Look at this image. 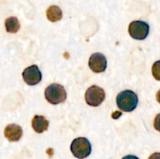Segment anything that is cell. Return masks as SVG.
<instances>
[{
	"label": "cell",
	"mask_w": 160,
	"mask_h": 159,
	"mask_svg": "<svg viewBox=\"0 0 160 159\" xmlns=\"http://www.w3.org/2000/svg\"><path fill=\"white\" fill-rule=\"evenodd\" d=\"M138 103V98L134 91L125 90L120 92L117 97V104L121 111L130 112L136 108Z\"/></svg>",
	"instance_id": "obj_1"
},
{
	"label": "cell",
	"mask_w": 160,
	"mask_h": 159,
	"mask_svg": "<svg viewBox=\"0 0 160 159\" xmlns=\"http://www.w3.org/2000/svg\"><path fill=\"white\" fill-rule=\"evenodd\" d=\"M45 97L47 101L52 104H57L66 101L67 92L63 86L59 84H52L45 89Z\"/></svg>",
	"instance_id": "obj_2"
},
{
	"label": "cell",
	"mask_w": 160,
	"mask_h": 159,
	"mask_svg": "<svg viewBox=\"0 0 160 159\" xmlns=\"http://www.w3.org/2000/svg\"><path fill=\"white\" fill-rule=\"evenodd\" d=\"M70 151L75 157L84 159L90 155L92 152V145L88 139L84 137H78L72 142Z\"/></svg>",
	"instance_id": "obj_3"
},
{
	"label": "cell",
	"mask_w": 160,
	"mask_h": 159,
	"mask_svg": "<svg viewBox=\"0 0 160 159\" xmlns=\"http://www.w3.org/2000/svg\"><path fill=\"white\" fill-rule=\"evenodd\" d=\"M106 94L104 90L98 86H92L85 93V101L88 104L93 107H97L104 101Z\"/></svg>",
	"instance_id": "obj_4"
},
{
	"label": "cell",
	"mask_w": 160,
	"mask_h": 159,
	"mask_svg": "<svg viewBox=\"0 0 160 159\" xmlns=\"http://www.w3.org/2000/svg\"><path fill=\"white\" fill-rule=\"evenodd\" d=\"M129 34L133 38L137 40H144L149 33V25L145 21L135 20L131 22L128 28Z\"/></svg>",
	"instance_id": "obj_5"
},
{
	"label": "cell",
	"mask_w": 160,
	"mask_h": 159,
	"mask_svg": "<svg viewBox=\"0 0 160 159\" xmlns=\"http://www.w3.org/2000/svg\"><path fill=\"white\" fill-rule=\"evenodd\" d=\"M22 76L24 82L30 86H34L39 84L42 78V73L38 65H32L25 69Z\"/></svg>",
	"instance_id": "obj_6"
},
{
	"label": "cell",
	"mask_w": 160,
	"mask_h": 159,
	"mask_svg": "<svg viewBox=\"0 0 160 159\" xmlns=\"http://www.w3.org/2000/svg\"><path fill=\"white\" fill-rule=\"evenodd\" d=\"M88 65L91 70L95 73H102L106 70L107 66V61L104 55L102 53H94L89 59Z\"/></svg>",
	"instance_id": "obj_7"
},
{
	"label": "cell",
	"mask_w": 160,
	"mask_h": 159,
	"mask_svg": "<svg viewBox=\"0 0 160 159\" xmlns=\"http://www.w3.org/2000/svg\"><path fill=\"white\" fill-rule=\"evenodd\" d=\"M5 137L10 142H17L20 140L23 135V130L17 124H9L4 129Z\"/></svg>",
	"instance_id": "obj_8"
},
{
	"label": "cell",
	"mask_w": 160,
	"mask_h": 159,
	"mask_svg": "<svg viewBox=\"0 0 160 159\" xmlns=\"http://www.w3.org/2000/svg\"><path fill=\"white\" fill-rule=\"evenodd\" d=\"M48 124V120L42 115H34L32 119V127L38 133H42L47 130Z\"/></svg>",
	"instance_id": "obj_9"
},
{
	"label": "cell",
	"mask_w": 160,
	"mask_h": 159,
	"mask_svg": "<svg viewBox=\"0 0 160 159\" xmlns=\"http://www.w3.org/2000/svg\"><path fill=\"white\" fill-rule=\"evenodd\" d=\"M46 17L49 21L57 22L60 20L62 17V12L60 8L57 6H51L47 9Z\"/></svg>",
	"instance_id": "obj_10"
},
{
	"label": "cell",
	"mask_w": 160,
	"mask_h": 159,
	"mask_svg": "<svg viewBox=\"0 0 160 159\" xmlns=\"http://www.w3.org/2000/svg\"><path fill=\"white\" fill-rule=\"evenodd\" d=\"M5 26L8 33H17L20 27V22L18 19L15 17H10L7 18L5 21Z\"/></svg>",
	"instance_id": "obj_11"
},
{
	"label": "cell",
	"mask_w": 160,
	"mask_h": 159,
	"mask_svg": "<svg viewBox=\"0 0 160 159\" xmlns=\"http://www.w3.org/2000/svg\"><path fill=\"white\" fill-rule=\"evenodd\" d=\"M152 73L155 79L160 81V60L156 61L153 64L152 68Z\"/></svg>",
	"instance_id": "obj_12"
},
{
	"label": "cell",
	"mask_w": 160,
	"mask_h": 159,
	"mask_svg": "<svg viewBox=\"0 0 160 159\" xmlns=\"http://www.w3.org/2000/svg\"><path fill=\"white\" fill-rule=\"evenodd\" d=\"M154 127L156 130L160 132V113L156 115L154 120Z\"/></svg>",
	"instance_id": "obj_13"
},
{
	"label": "cell",
	"mask_w": 160,
	"mask_h": 159,
	"mask_svg": "<svg viewBox=\"0 0 160 159\" xmlns=\"http://www.w3.org/2000/svg\"><path fill=\"white\" fill-rule=\"evenodd\" d=\"M148 159H160V153H154V154H152L148 157Z\"/></svg>",
	"instance_id": "obj_14"
},
{
	"label": "cell",
	"mask_w": 160,
	"mask_h": 159,
	"mask_svg": "<svg viewBox=\"0 0 160 159\" xmlns=\"http://www.w3.org/2000/svg\"><path fill=\"white\" fill-rule=\"evenodd\" d=\"M122 159H139V158L134 155H127L125 156V157H123Z\"/></svg>",
	"instance_id": "obj_15"
},
{
	"label": "cell",
	"mask_w": 160,
	"mask_h": 159,
	"mask_svg": "<svg viewBox=\"0 0 160 159\" xmlns=\"http://www.w3.org/2000/svg\"><path fill=\"white\" fill-rule=\"evenodd\" d=\"M156 100H157L158 102L160 104V90L157 92V94H156Z\"/></svg>",
	"instance_id": "obj_16"
}]
</instances>
